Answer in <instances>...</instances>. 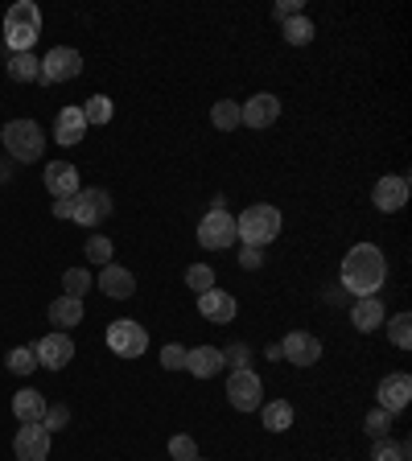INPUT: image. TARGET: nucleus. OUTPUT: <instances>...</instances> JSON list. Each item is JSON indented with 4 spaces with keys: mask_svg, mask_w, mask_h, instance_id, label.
<instances>
[{
    "mask_svg": "<svg viewBox=\"0 0 412 461\" xmlns=\"http://www.w3.org/2000/svg\"><path fill=\"white\" fill-rule=\"evenodd\" d=\"M9 79L13 83H41V58H33V54H13Z\"/></svg>",
    "mask_w": 412,
    "mask_h": 461,
    "instance_id": "obj_25",
    "label": "nucleus"
},
{
    "mask_svg": "<svg viewBox=\"0 0 412 461\" xmlns=\"http://www.w3.org/2000/svg\"><path fill=\"white\" fill-rule=\"evenodd\" d=\"M388 338H392L400 350H408V346H412V317L408 314H396L392 322H388Z\"/></svg>",
    "mask_w": 412,
    "mask_h": 461,
    "instance_id": "obj_32",
    "label": "nucleus"
},
{
    "mask_svg": "<svg viewBox=\"0 0 412 461\" xmlns=\"http://www.w3.org/2000/svg\"><path fill=\"white\" fill-rule=\"evenodd\" d=\"M83 75V54L70 46H54L41 58V83H70Z\"/></svg>",
    "mask_w": 412,
    "mask_h": 461,
    "instance_id": "obj_7",
    "label": "nucleus"
},
{
    "mask_svg": "<svg viewBox=\"0 0 412 461\" xmlns=\"http://www.w3.org/2000/svg\"><path fill=\"white\" fill-rule=\"evenodd\" d=\"M112 111H116V108H112L108 95H91L87 103H83V120H87V128H91V124H108Z\"/></svg>",
    "mask_w": 412,
    "mask_h": 461,
    "instance_id": "obj_28",
    "label": "nucleus"
},
{
    "mask_svg": "<svg viewBox=\"0 0 412 461\" xmlns=\"http://www.w3.org/2000/svg\"><path fill=\"white\" fill-rule=\"evenodd\" d=\"M239 264H244V268H260V264H264L260 247H244V252H239Z\"/></svg>",
    "mask_w": 412,
    "mask_h": 461,
    "instance_id": "obj_40",
    "label": "nucleus"
},
{
    "mask_svg": "<svg viewBox=\"0 0 412 461\" xmlns=\"http://www.w3.org/2000/svg\"><path fill=\"white\" fill-rule=\"evenodd\" d=\"M281 33H285V41H289V46H309L318 30H314V21L297 13V17H289V21H285V30H281Z\"/></svg>",
    "mask_w": 412,
    "mask_h": 461,
    "instance_id": "obj_27",
    "label": "nucleus"
},
{
    "mask_svg": "<svg viewBox=\"0 0 412 461\" xmlns=\"http://www.w3.org/2000/svg\"><path fill=\"white\" fill-rule=\"evenodd\" d=\"M186 363H190V350H186V346L169 342L166 350H161V367H166V371H186Z\"/></svg>",
    "mask_w": 412,
    "mask_h": 461,
    "instance_id": "obj_35",
    "label": "nucleus"
},
{
    "mask_svg": "<svg viewBox=\"0 0 412 461\" xmlns=\"http://www.w3.org/2000/svg\"><path fill=\"white\" fill-rule=\"evenodd\" d=\"M260 421H264L268 432H289V429H293V403H289V400L260 403Z\"/></svg>",
    "mask_w": 412,
    "mask_h": 461,
    "instance_id": "obj_23",
    "label": "nucleus"
},
{
    "mask_svg": "<svg viewBox=\"0 0 412 461\" xmlns=\"http://www.w3.org/2000/svg\"><path fill=\"white\" fill-rule=\"evenodd\" d=\"M375 400H380V408L383 412H404L408 408V400H412V379L408 375H388V379L375 387Z\"/></svg>",
    "mask_w": 412,
    "mask_h": 461,
    "instance_id": "obj_13",
    "label": "nucleus"
},
{
    "mask_svg": "<svg viewBox=\"0 0 412 461\" xmlns=\"http://www.w3.org/2000/svg\"><path fill=\"white\" fill-rule=\"evenodd\" d=\"M223 363H231L239 371V367L247 363V346L244 342H239V346H227V350H223Z\"/></svg>",
    "mask_w": 412,
    "mask_h": 461,
    "instance_id": "obj_39",
    "label": "nucleus"
},
{
    "mask_svg": "<svg viewBox=\"0 0 412 461\" xmlns=\"http://www.w3.org/2000/svg\"><path fill=\"white\" fill-rule=\"evenodd\" d=\"M9 371L13 375H33L38 371V354H33V346H17V350H9Z\"/></svg>",
    "mask_w": 412,
    "mask_h": 461,
    "instance_id": "obj_30",
    "label": "nucleus"
},
{
    "mask_svg": "<svg viewBox=\"0 0 412 461\" xmlns=\"http://www.w3.org/2000/svg\"><path fill=\"white\" fill-rule=\"evenodd\" d=\"M83 137H87L83 108H62L58 120H54V140H58V145H79Z\"/></svg>",
    "mask_w": 412,
    "mask_h": 461,
    "instance_id": "obj_19",
    "label": "nucleus"
},
{
    "mask_svg": "<svg viewBox=\"0 0 412 461\" xmlns=\"http://www.w3.org/2000/svg\"><path fill=\"white\" fill-rule=\"evenodd\" d=\"M186 285L194 288L198 297L210 293V288H215V268H210V264H190L186 268Z\"/></svg>",
    "mask_w": 412,
    "mask_h": 461,
    "instance_id": "obj_31",
    "label": "nucleus"
},
{
    "mask_svg": "<svg viewBox=\"0 0 412 461\" xmlns=\"http://www.w3.org/2000/svg\"><path fill=\"white\" fill-rule=\"evenodd\" d=\"M46 395L33 392V387H25V392L13 395V416H17L21 424H41V416H46Z\"/></svg>",
    "mask_w": 412,
    "mask_h": 461,
    "instance_id": "obj_20",
    "label": "nucleus"
},
{
    "mask_svg": "<svg viewBox=\"0 0 412 461\" xmlns=\"http://www.w3.org/2000/svg\"><path fill=\"white\" fill-rule=\"evenodd\" d=\"M108 346L120 354V359H140L148 350V334L140 322H112L108 325Z\"/></svg>",
    "mask_w": 412,
    "mask_h": 461,
    "instance_id": "obj_8",
    "label": "nucleus"
},
{
    "mask_svg": "<svg viewBox=\"0 0 412 461\" xmlns=\"http://www.w3.org/2000/svg\"><path fill=\"white\" fill-rule=\"evenodd\" d=\"M210 124H215L219 132H236L239 128V103L236 99H219L215 108H210Z\"/></svg>",
    "mask_w": 412,
    "mask_h": 461,
    "instance_id": "obj_26",
    "label": "nucleus"
},
{
    "mask_svg": "<svg viewBox=\"0 0 412 461\" xmlns=\"http://www.w3.org/2000/svg\"><path fill=\"white\" fill-rule=\"evenodd\" d=\"M0 140H4L13 161H41V153H46V132L38 128V120H9Z\"/></svg>",
    "mask_w": 412,
    "mask_h": 461,
    "instance_id": "obj_4",
    "label": "nucleus"
},
{
    "mask_svg": "<svg viewBox=\"0 0 412 461\" xmlns=\"http://www.w3.org/2000/svg\"><path fill=\"white\" fill-rule=\"evenodd\" d=\"M186 371L198 375V379H210V375H219V371H223V350H219V346H194V350H190Z\"/></svg>",
    "mask_w": 412,
    "mask_h": 461,
    "instance_id": "obj_22",
    "label": "nucleus"
},
{
    "mask_svg": "<svg viewBox=\"0 0 412 461\" xmlns=\"http://www.w3.org/2000/svg\"><path fill=\"white\" fill-rule=\"evenodd\" d=\"M112 215V194L108 190H79L75 194V223H83V226H99L103 218Z\"/></svg>",
    "mask_w": 412,
    "mask_h": 461,
    "instance_id": "obj_9",
    "label": "nucleus"
},
{
    "mask_svg": "<svg viewBox=\"0 0 412 461\" xmlns=\"http://www.w3.org/2000/svg\"><path fill=\"white\" fill-rule=\"evenodd\" d=\"M169 457H174V461H198L194 437H174V441H169Z\"/></svg>",
    "mask_w": 412,
    "mask_h": 461,
    "instance_id": "obj_36",
    "label": "nucleus"
},
{
    "mask_svg": "<svg viewBox=\"0 0 412 461\" xmlns=\"http://www.w3.org/2000/svg\"><path fill=\"white\" fill-rule=\"evenodd\" d=\"M276 120H281V99L268 95V91L252 95V99L244 103V108H239V124L255 128V132H260V128H273Z\"/></svg>",
    "mask_w": 412,
    "mask_h": 461,
    "instance_id": "obj_10",
    "label": "nucleus"
},
{
    "mask_svg": "<svg viewBox=\"0 0 412 461\" xmlns=\"http://www.w3.org/2000/svg\"><path fill=\"white\" fill-rule=\"evenodd\" d=\"M99 293L108 297V301H128V297L137 293V276L120 264L99 268Z\"/></svg>",
    "mask_w": 412,
    "mask_h": 461,
    "instance_id": "obj_14",
    "label": "nucleus"
},
{
    "mask_svg": "<svg viewBox=\"0 0 412 461\" xmlns=\"http://www.w3.org/2000/svg\"><path fill=\"white\" fill-rule=\"evenodd\" d=\"M41 38V9L33 0H17L4 13V41L13 54H33V41Z\"/></svg>",
    "mask_w": 412,
    "mask_h": 461,
    "instance_id": "obj_2",
    "label": "nucleus"
},
{
    "mask_svg": "<svg viewBox=\"0 0 412 461\" xmlns=\"http://www.w3.org/2000/svg\"><path fill=\"white\" fill-rule=\"evenodd\" d=\"M13 453L17 461H46L49 457V432L41 424H21L13 437Z\"/></svg>",
    "mask_w": 412,
    "mask_h": 461,
    "instance_id": "obj_11",
    "label": "nucleus"
},
{
    "mask_svg": "<svg viewBox=\"0 0 412 461\" xmlns=\"http://www.w3.org/2000/svg\"><path fill=\"white\" fill-rule=\"evenodd\" d=\"M46 190L54 198H75L79 194V169L70 165V161H54V165H46Z\"/></svg>",
    "mask_w": 412,
    "mask_h": 461,
    "instance_id": "obj_18",
    "label": "nucleus"
},
{
    "mask_svg": "<svg viewBox=\"0 0 412 461\" xmlns=\"http://www.w3.org/2000/svg\"><path fill=\"white\" fill-rule=\"evenodd\" d=\"M388 280V264L375 244H354L343 260V288L354 297H375Z\"/></svg>",
    "mask_w": 412,
    "mask_h": 461,
    "instance_id": "obj_1",
    "label": "nucleus"
},
{
    "mask_svg": "<svg viewBox=\"0 0 412 461\" xmlns=\"http://www.w3.org/2000/svg\"><path fill=\"white\" fill-rule=\"evenodd\" d=\"M54 215H58V218H75V198H54Z\"/></svg>",
    "mask_w": 412,
    "mask_h": 461,
    "instance_id": "obj_41",
    "label": "nucleus"
},
{
    "mask_svg": "<svg viewBox=\"0 0 412 461\" xmlns=\"http://www.w3.org/2000/svg\"><path fill=\"white\" fill-rule=\"evenodd\" d=\"M236 218L227 215V210H210V215L198 223V244L206 247V252H227V247L236 244Z\"/></svg>",
    "mask_w": 412,
    "mask_h": 461,
    "instance_id": "obj_6",
    "label": "nucleus"
},
{
    "mask_svg": "<svg viewBox=\"0 0 412 461\" xmlns=\"http://www.w3.org/2000/svg\"><path fill=\"white\" fill-rule=\"evenodd\" d=\"M363 429L372 432L375 441H383V437H388V432H392V412H383V408H375V412H367Z\"/></svg>",
    "mask_w": 412,
    "mask_h": 461,
    "instance_id": "obj_34",
    "label": "nucleus"
},
{
    "mask_svg": "<svg viewBox=\"0 0 412 461\" xmlns=\"http://www.w3.org/2000/svg\"><path fill=\"white\" fill-rule=\"evenodd\" d=\"M87 260L99 268H108L112 264V239L108 235H91L87 239Z\"/></svg>",
    "mask_w": 412,
    "mask_h": 461,
    "instance_id": "obj_33",
    "label": "nucleus"
},
{
    "mask_svg": "<svg viewBox=\"0 0 412 461\" xmlns=\"http://www.w3.org/2000/svg\"><path fill=\"white\" fill-rule=\"evenodd\" d=\"M67 421H70V412H67V408H62V403H58V408H46V416H41V429H46V432H54V429H67Z\"/></svg>",
    "mask_w": 412,
    "mask_h": 461,
    "instance_id": "obj_38",
    "label": "nucleus"
},
{
    "mask_svg": "<svg viewBox=\"0 0 412 461\" xmlns=\"http://www.w3.org/2000/svg\"><path fill=\"white\" fill-rule=\"evenodd\" d=\"M62 288H67V297L83 301V297L91 293V272H87V268H70V272L62 276Z\"/></svg>",
    "mask_w": 412,
    "mask_h": 461,
    "instance_id": "obj_29",
    "label": "nucleus"
},
{
    "mask_svg": "<svg viewBox=\"0 0 412 461\" xmlns=\"http://www.w3.org/2000/svg\"><path fill=\"white\" fill-rule=\"evenodd\" d=\"M297 9H301V0H281V4H276V17H297Z\"/></svg>",
    "mask_w": 412,
    "mask_h": 461,
    "instance_id": "obj_42",
    "label": "nucleus"
},
{
    "mask_svg": "<svg viewBox=\"0 0 412 461\" xmlns=\"http://www.w3.org/2000/svg\"><path fill=\"white\" fill-rule=\"evenodd\" d=\"M236 235L244 247H264L281 235V210L276 207H247L236 218Z\"/></svg>",
    "mask_w": 412,
    "mask_h": 461,
    "instance_id": "obj_3",
    "label": "nucleus"
},
{
    "mask_svg": "<svg viewBox=\"0 0 412 461\" xmlns=\"http://www.w3.org/2000/svg\"><path fill=\"white\" fill-rule=\"evenodd\" d=\"M375 461H408V445H392L383 437V441H375Z\"/></svg>",
    "mask_w": 412,
    "mask_h": 461,
    "instance_id": "obj_37",
    "label": "nucleus"
},
{
    "mask_svg": "<svg viewBox=\"0 0 412 461\" xmlns=\"http://www.w3.org/2000/svg\"><path fill=\"white\" fill-rule=\"evenodd\" d=\"M372 202H375V210H383V215L400 210L404 202H408V177H380L372 190Z\"/></svg>",
    "mask_w": 412,
    "mask_h": 461,
    "instance_id": "obj_15",
    "label": "nucleus"
},
{
    "mask_svg": "<svg viewBox=\"0 0 412 461\" xmlns=\"http://www.w3.org/2000/svg\"><path fill=\"white\" fill-rule=\"evenodd\" d=\"M33 354H38V367H49V371H62V367L75 359V342H70L62 330H54V334H46L38 346H33Z\"/></svg>",
    "mask_w": 412,
    "mask_h": 461,
    "instance_id": "obj_12",
    "label": "nucleus"
},
{
    "mask_svg": "<svg viewBox=\"0 0 412 461\" xmlns=\"http://www.w3.org/2000/svg\"><path fill=\"white\" fill-rule=\"evenodd\" d=\"M227 400H231V408H239V412H255V408L264 403V383H260V375L247 371V367L231 371V379H227Z\"/></svg>",
    "mask_w": 412,
    "mask_h": 461,
    "instance_id": "obj_5",
    "label": "nucleus"
},
{
    "mask_svg": "<svg viewBox=\"0 0 412 461\" xmlns=\"http://www.w3.org/2000/svg\"><path fill=\"white\" fill-rule=\"evenodd\" d=\"M281 354H285L293 367H314L318 359H322V342H318L314 334H305V330H297V334L285 338V346H281Z\"/></svg>",
    "mask_w": 412,
    "mask_h": 461,
    "instance_id": "obj_16",
    "label": "nucleus"
},
{
    "mask_svg": "<svg viewBox=\"0 0 412 461\" xmlns=\"http://www.w3.org/2000/svg\"><path fill=\"white\" fill-rule=\"evenodd\" d=\"M49 322L58 325V330H75L83 322V301L75 297H58V301L49 305Z\"/></svg>",
    "mask_w": 412,
    "mask_h": 461,
    "instance_id": "obj_24",
    "label": "nucleus"
},
{
    "mask_svg": "<svg viewBox=\"0 0 412 461\" xmlns=\"http://www.w3.org/2000/svg\"><path fill=\"white\" fill-rule=\"evenodd\" d=\"M351 322L359 334H372V330H380L383 325V305L380 297H359V301L351 305Z\"/></svg>",
    "mask_w": 412,
    "mask_h": 461,
    "instance_id": "obj_21",
    "label": "nucleus"
},
{
    "mask_svg": "<svg viewBox=\"0 0 412 461\" xmlns=\"http://www.w3.org/2000/svg\"><path fill=\"white\" fill-rule=\"evenodd\" d=\"M236 297L231 293H223V288H210V293H202L198 297V314L206 317V322H215V325H227L231 317H236Z\"/></svg>",
    "mask_w": 412,
    "mask_h": 461,
    "instance_id": "obj_17",
    "label": "nucleus"
}]
</instances>
